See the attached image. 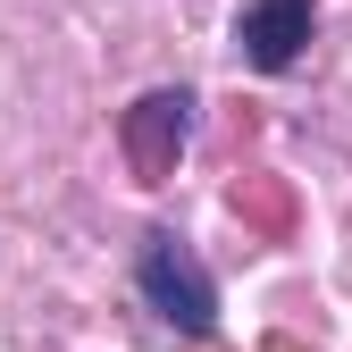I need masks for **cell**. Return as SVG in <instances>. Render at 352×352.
<instances>
[{
    "label": "cell",
    "mask_w": 352,
    "mask_h": 352,
    "mask_svg": "<svg viewBox=\"0 0 352 352\" xmlns=\"http://www.w3.org/2000/svg\"><path fill=\"white\" fill-rule=\"evenodd\" d=\"M135 285H143V302H151L176 336H210V327H218V285L201 277V260L176 243V235H143Z\"/></svg>",
    "instance_id": "obj_1"
},
{
    "label": "cell",
    "mask_w": 352,
    "mask_h": 352,
    "mask_svg": "<svg viewBox=\"0 0 352 352\" xmlns=\"http://www.w3.org/2000/svg\"><path fill=\"white\" fill-rule=\"evenodd\" d=\"M319 9L311 0H243V17H235V59L260 67V76H285L302 59V42H311Z\"/></svg>",
    "instance_id": "obj_2"
},
{
    "label": "cell",
    "mask_w": 352,
    "mask_h": 352,
    "mask_svg": "<svg viewBox=\"0 0 352 352\" xmlns=\"http://www.w3.org/2000/svg\"><path fill=\"white\" fill-rule=\"evenodd\" d=\"M185 135H193V93H185V84H168V93H143L135 109H126V160H135L143 185H160V176L176 168Z\"/></svg>",
    "instance_id": "obj_3"
}]
</instances>
